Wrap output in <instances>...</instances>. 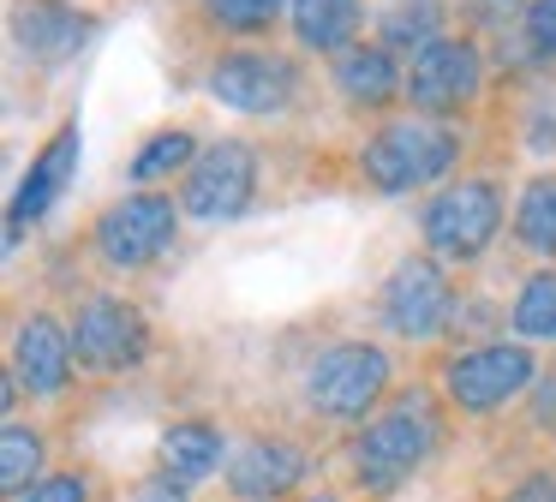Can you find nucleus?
<instances>
[{
  "label": "nucleus",
  "mask_w": 556,
  "mask_h": 502,
  "mask_svg": "<svg viewBox=\"0 0 556 502\" xmlns=\"http://www.w3.org/2000/svg\"><path fill=\"white\" fill-rule=\"evenodd\" d=\"M503 502H556V466H539V473L515 478L503 490Z\"/></svg>",
  "instance_id": "28"
},
{
  "label": "nucleus",
  "mask_w": 556,
  "mask_h": 502,
  "mask_svg": "<svg viewBox=\"0 0 556 502\" xmlns=\"http://www.w3.org/2000/svg\"><path fill=\"white\" fill-rule=\"evenodd\" d=\"M42 478H49V437H42V425L13 413L0 430V490H7V502H18Z\"/></svg>",
  "instance_id": "21"
},
{
  "label": "nucleus",
  "mask_w": 556,
  "mask_h": 502,
  "mask_svg": "<svg viewBox=\"0 0 556 502\" xmlns=\"http://www.w3.org/2000/svg\"><path fill=\"white\" fill-rule=\"evenodd\" d=\"M78 150H85V131H78V120H66V126L54 131L37 155H30L25 179H18V191H13V210H7V246H18V239H25V227L42 222V215L54 210V198L73 186Z\"/></svg>",
  "instance_id": "15"
},
{
  "label": "nucleus",
  "mask_w": 556,
  "mask_h": 502,
  "mask_svg": "<svg viewBox=\"0 0 556 502\" xmlns=\"http://www.w3.org/2000/svg\"><path fill=\"white\" fill-rule=\"evenodd\" d=\"M7 371L18 377V389L30 401H61L78 377V353H73V323L54 311H25L13 323V347H7Z\"/></svg>",
  "instance_id": "13"
},
{
  "label": "nucleus",
  "mask_w": 556,
  "mask_h": 502,
  "mask_svg": "<svg viewBox=\"0 0 556 502\" xmlns=\"http://www.w3.org/2000/svg\"><path fill=\"white\" fill-rule=\"evenodd\" d=\"M305 90V72L293 54L269 42H240V48H222L216 60L204 66V96L233 114H252V120H281L293 114Z\"/></svg>",
  "instance_id": "7"
},
{
  "label": "nucleus",
  "mask_w": 556,
  "mask_h": 502,
  "mask_svg": "<svg viewBox=\"0 0 556 502\" xmlns=\"http://www.w3.org/2000/svg\"><path fill=\"white\" fill-rule=\"evenodd\" d=\"M312 478V449L288 430H257L222 466V490L233 502H293Z\"/></svg>",
  "instance_id": "12"
},
{
  "label": "nucleus",
  "mask_w": 556,
  "mask_h": 502,
  "mask_svg": "<svg viewBox=\"0 0 556 502\" xmlns=\"http://www.w3.org/2000/svg\"><path fill=\"white\" fill-rule=\"evenodd\" d=\"M395 394V359L383 341L365 335H341V341L317 347L312 365L300 371V401L317 425L359 430L365 418H377Z\"/></svg>",
  "instance_id": "3"
},
{
  "label": "nucleus",
  "mask_w": 556,
  "mask_h": 502,
  "mask_svg": "<svg viewBox=\"0 0 556 502\" xmlns=\"http://www.w3.org/2000/svg\"><path fill=\"white\" fill-rule=\"evenodd\" d=\"M13 36H18V48H25V60L61 66V60H73L78 48H85L90 18H78L73 7H61V0H30V7H18Z\"/></svg>",
  "instance_id": "18"
},
{
  "label": "nucleus",
  "mask_w": 556,
  "mask_h": 502,
  "mask_svg": "<svg viewBox=\"0 0 556 502\" xmlns=\"http://www.w3.org/2000/svg\"><path fill=\"white\" fill-rule=\"evenodd\" d=\"M455 275L448 263H437L431 251H407L395 258V269L377 287V323L395 341H443L448 317H455Z\"/></svg>",
  "instance_id": "10"
},
{
  "label": "nucleus",
  "mask_w": 556,
  "mask_h": 502,
  "mask_svg": "<svg viewBox=\"0 0 556 502\" xmlns=\"http://www.w3.org/2000/svg\"><path fill=\"white\" fill-rule=\"evenodd\" d=\"M288 30L305 54H348L365 42V0H288Z\"/></svg>",
  "instance_id": "17"
},
{
  "label": "nucleus",
  "mask_w": 556,
  "mask_h": 502,
  "mask_svg": "<svg viewBox=\"0 0 556 502\" xmlns=\"http://www.w3.org/2000/svg\"><path fill=\"white\" fill-rule=\"evenodd\" d=\"M18 502H97V478H90L85 466H61V473H49L42 485H30Z\"/></svg>",
  "instance_id": "26"
},
{
  "label": "nucleus",
  "mask_w": 556,
  "mask_h": 502,
  "mask_svg": "<svg viewBox=\"0 0 556 502\" xmlns=\"http://www.w3.org/2000/svg\"><path fill=\"white\" fill-rule=\"evenodd\" d=\"M520 48L539 66H556V0H527V12H520Z\"/></svg>",
  "instance_id": "25"
},
{
  "label": "nucleus",
  "mask_w": 556,
  "mask_h": 502,
  "mask_svg": "<svg viewBox=\"0 0 556 502\" xmlns=\"http://www.w3.org/2000/svg\"><path fill=\"white\" fill-rule=\"evenodd\" d=\"M132 502H186V485H174L168 473H156V478H144V485L132 490Z\"/></svg>",
  "instance_id": "29"
},
{
  "label": "nucleus",
  "mask_w": 556,
  "mask_h": 502,
  "mask_svg": "<svg viewBox=\"0 0 556 502\" xmlns=\"http://www.w3.org/2000/svg\"><path fill=\"white\" fill-rule=\"evenodd\" d=\"M228 466V430L216 418H174L156 437V473H168L174 485H204Z\"/></svg>",
  "instance_id": "16"
},
{
  "label": "nucleus",
  "mask_w": 556,
  "mask_h": 502,
  "mask_svg": "<svg viewBox=\"0 0 556 502\" xmlns=\"http://www.w3.org/2000/svg\"><path fill=\"white\" fill-rule=\"evenodd\" d=\"M293 502H341V497H336V490H300Z\"/></svg>",
  "instance_id": "30"
},
{
  "label": "nucleus",
  "mask_w": 556,
  "mask_h": 502,
  "mask_svg": "<svg viewBox=\"0 0 556 502\" xmlns=\"http://www.w3.org/2000/svg\"><path fill=\"white\" fill-rule=\"evenodd\" d=\"M484 42L479 30H448L431 48L407 60V114L425 120H448L460 126V114H472L484 96Z\"/></svg>",
  "instance_id": "9"
},
{
  "label": "nucleus",
  "mask_w": 556,
  "mask_h": 502,
  "mask_svg": "<svg viewBox=\"0 0 556 502\" xmlns=\"http://www.w3.org/2000/svg\"><path fill=\"white\" fill-rule=\"evenodd\" d=\"M520 12H527V0H467V18L491 24V30H508V24L520 30Z\"/></svg>",
  "instance_id": "27"
},
{
  "label": "nucleus",
  "mask_w": 556,
  "mask_h": 502,
  "mask_svg": "<svg viewBox=\"0 0 556 502\" xmlns=\"http://www.w3.org/2000/svg\"><path fill=\"white\" fill-rule=\"evenodd\" d=\"M73 353L90 377H132L156 353V323L126 293H85L73 305Z\"/></svg>",
  "instance_id": "8"
},
{
  "label": "nucleus",
  "mask_w": 556,
  "mask_h": 502,
  "mask_svg": "<svg viewBox=\"0 0 556 502\" xmlns=\"http://www.w3.org/2000/svg\"><path fill=\"white\" fill-rule=\"evenodd\" d=\"M257 179H264V162H257V150L245 138H210L204 150H198V162L186 167L180 179V210L186 222H240L245 210L257 203Z\"/></svg>",
  "instance_id": "11"
},
{
  "label": "nucleus",
  "mask_w": 556,
  "mask_h": 502,
  "mask_svg": "<svg viewBox=\"0 0 556 502\" xmlns=\"http://www.w3.org/2000/svg\"><path fill=\"white\" fill-rule=\"evenodd\" d=\"M198 12H204L210 30L257 42V36H269L281 18H288V0H198Z\"/></svg>",
  "instance_id": "24"
},
{
  "label": "nucleus",
  "mask_w": 556,
  "mask_h": 502,
  "mask_svg": "<svg viewBox=\"0 0 556 502\" xmlns=\"http://www.w3.org/2000/svg\"><path fill=\"white\" fill-rule=\"evenodd\" d=\"M503 222L508 198L496 174H460L419 203V239L448 269H472V263L491 258V246L503 239Z\"/></svg>",
  "instance_id": "4"
},
{
  "label": "nucleus",
  "mask_w": 556,
  "mask_h": 502,
  "mask_svg": "<svg viewBox=\"0 0 556 502\" xmlns=\"http://www.w3.org/2000/svg\"><path fill=\"white\" fill-rule=\"evenodd\" d=\"M448 437V413L431 389H395L377 418H365L348 437V473L365 497H395L401 485L437 461Z\"/></svg>",
  "instance_id": "1"
},
{
  "label": "nucleus",
  "mask_w": 556,
  "mask_h": 502,
  "mask_svg": "<svg viewBox=\"0 0 556 502\" xmlns=\"http://www.w3.org/2000/svg\"><path fill=\"white\" fill-rule=\"evenodd\" d=\"M180 227H186V210L174 191H121L114 203L97 210L85 246L109 275H144L180 246Z\"/></svg>",
  "instance_id": "6"
},
{
  "label": "nucleus",
  "mask_w": 556,
  "mask_h": 502,
  "mask_svg": "<svg viewBox=\"0 0 556 502\" xmlns=\"http://www.w3.org/2000/svg\"><path fill=\"white\" fill-rule=\"evenodd\" d=\"M437 36H448V7L443 0H389L383 12H377V42L389 48V54H419V48H431Z\"/></svg>",
  "instance_id": "22"
},
{
  "label": "nucleus",
  "mask_w": 556,
  "mask_h": 502,
  "mask_svg": "<svg viewBox=\"0 0 556 502\" xmlns=\"http://www.w3.org/2000/svg\"><path fill=\"white\" fill-rule=\"evenodd\" d=\"M198 150H204V143H198L192 126H162L138 143V155L126 162V179H132V191H162L174 174L186 179V167L198 162Z\"/></svg>",
  "instance_id": "20"
},
{
  "label": "nucleus",
  "mask_w": 556,
  "mask_h": 502,
  "mask_svg": "<svg viewBox=\"0 0 556 502\" xmlns=\"http://www.w3.org/2000/svg\"><path fill=\"white\" fill-rule=\"evenodd\" d=\"M544 365L527 341H479V347H455V353L437 365V394H443L448 413L460 418H496L508 413L515 401H527L539 389Z\"/></svg>",
  "instance_id": "5"
},
{
  "label": "nucleus",
  "mask_w": 556,
  "mask_h": 502,
  "mask_svg": "<svg viewBox=\"0 0 556 502\" xmlns=\"http://www.w3.org/2000/svg\"><path fill=\"white\" fill-rule=\"evenodd\" d=\"M329 84H336V96L348 108H359V114H401L407 108V66H401V54H389L383 42H353L348 54L329 60Z\"/></svg>",
  "instance_id": "14"
},
{
  "label": "nucleus",
  "mask_w": 556,
  "mask_h": 502,
  "mask_svg": "<svg viewBox=\"0 0 556 502\" xmlns=\"http://www.w3.org/2000/svg\"><path fill=\"white\" fill-rule=\"evenodd\" d=\"M467 155V131L448 126V120H425V114H389L353 150V174L377 191V198H407L425 186H448Z\"/></svg>",
  "instance_id": "2"
},
{
  "label": "nucleus",
  "mask_w": 556,
  "mask_h": 502,
  "mask_svg": "<svg viewBox=\"0 0 556 502\" xmlns=\"http://www.w3.org/2000/svg\"><path fill=\"white\" fill-rule=\"evenodd\" d=\"M508 329L527 347H556V263H544L520 281L515 305H508Z\"/></svg>",
  "instance_id": "23"
},
{
  "label": "nucleus",
  "mask_w": 556,
  "mask_h": 502,
  "mask_svg": "<svg viewBox=\"0 0 556 502\" xmlns=\"http://www.w3.org/2000/svg\"><path fill=\"white\" fill-rule=\"evenodd\" d=\"M508 227H515V246L527 251V258L556 263V174L551 167L520 179V198H515Z\"/></svg>",
  "instance_id": "19"
}]
</instances>
